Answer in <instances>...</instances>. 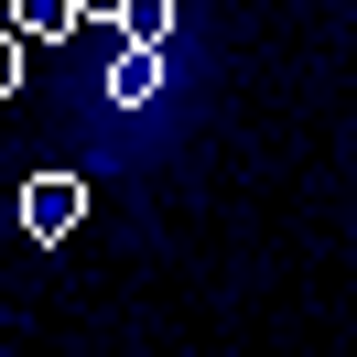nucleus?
Here are the masks:
<instances>
[{
    "instance_id": "obj_1",
    "label": "nucleus",
    "mask_w": 357,
    "mask_h": 357,
    "mask_svg": "<svg viewBox=\"0 0 357 357\" xmlns=\"http://www.w3.org/2000/svg\"><path fill=\"white\" fill-rule=\"evenodd\" d=\"M76 217H87V184H76V174H33L22 184V227H33V238H66Z\"/></svg>"
},
{
    "instance_id": "obj_2",
    "label": "nucleus",
    "mask_w": 357,
    "mask_h": 357,
    "mask_svg": "<svg viewBox=\"0 0 357 357\" xmlns=\"http://www.w3.org/2000/svg\"><path fill=\"white\" fill-rule=\"evenodd\" d=\"M152 87H162V54H152V44H119V66H109V98H119V109H141Z\"/></svg>"
},
{
    "instance_id": "obj_3",
    "label": "nucleus",
    "mask_w": 357,
    "mask_h": 357,
    "mask_svg": "<svg viewBox=\"0 0 357 357\" xmlns=\"http://www.w3.org/2000/svg\"><path fill=\"white\" fill-rule=\"evenodd\" d=\"M76 22H87L76 0H11V33H22V44H33V33H44V44H66Z\"/></svg>"
},
{
    "instance_id": "obj_4",
    "label": "nucleus",
    "mask_w": 357,
    "mask_h": 357,
    "mask_svg": "<svg viewBox=\"0 0 357 357\" xmlns=\"http://www.w3.org/2000/svg\"><path fill=\"white\" fill-rule=\"evenodd\" d=\"M119 44H174V0H130V11H119Z\"/></svg>"
},
{
    "instance_id": "obj_5",
    "label": "nucleus",
    "mask_w": 357,
    "mask_h": 357,
    "mask_svg": "<svg viewBox=\"0 0 357 357\" xmlns=\"http://www.w3.org/2000/svg\"><path fill=\"white\" fill-rule=\"evenodd\" d=\"M76 11H87V22H109V33H119V11H130V0H76Z\"/></svg>"
}]
</instances>
